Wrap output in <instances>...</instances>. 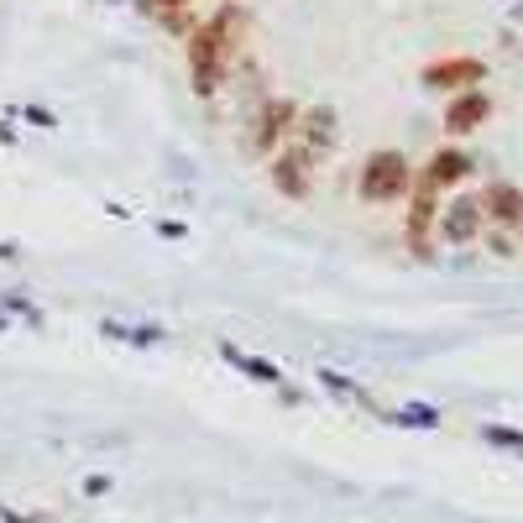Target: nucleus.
I'll return each instance as SVG.
<instances>
[{
	"label": "nucleus",
	"mask_w": 523,
	"mask_h": 523,
	"mask_svg": "<svg viewBox=\"0 0 523 523\" xmlns=\"http://www.w3.org/2000/svg\"><path fill=\"white\" fill-rule=\"evenodd\" d=\"M293 121H299V100L293 95H262L252 110H246L241 152L246 157H272L293 136Z\"/></svg>",
	"instance_id": "nucleus-1"
},
{
	"label": "nucleus",
	"mask_w": 523,
	"mask_h": 523,
	"mask_svg": "<svg viewBox=\"0 0 523 523\" xmlns=\"http://www.w3.org/2000/svg\"><path fill=\"white\" fill-rule=\"evenodd\" d=\"M408 189H414V168H408V157L398 147L367 152V163L356 173L361 204H398V199H408Z\"/></svg>",
	"instance_id": "nucleus-2"
},
{
	"label": "nucleus",
	"mask_w": 523,
	"mask_h": 523,
	"mask_svg": "<svg viewBox=\"0 0 523 523\" xmlns=\"http://www.w3.org/2000/svg\"><path fill=\"white\" fill-rule=\"evenodd\" d=\"M314 173H320V163H314L293 136L267 157V184L278 189V199H288V204H304L314 194Z\"/></svg>",
	"instance_id": "nucleus-3"
},
{
	"label": "nucleus",
	"mask_w": 523,
	"mask_h": 523,
	"mask_svg": "<svg viewBox=\"0 0 523 523\" xmlns=\"http://www.w3.org/2000/svg\"><path fill=\"white\" fill-rule=\"evenodd\" d=\"M293 142H299L314 163H325V157L340 147V116L335 105L314 100V105H299V121H293Z\"/></svg>",
	"instance_id": "nucleus-4"
},
{
	"label": "nucleus",
	"mask_w": 523,
	"mask_h": 523,
	"mask_svg": "<svg viewBox=\"0 0 523 523\" xmlns=\"http://www.w3.org/2000/svg\"><path fill=\"white\" fill-rule=\"evenodd\" d=\"M424 89H445V95H461V89H482L487 84V63L482 58H435V63H424V74H419Z\"/></svg>",
	"instance_id": "nucleus-5"
},
{
	"label": "nucleus",
	"mask_w": 523,
	"mask_h": 523,
	"mask_svg": "<svg viewBox=\"0 0 523 523\" xmlns=\"http://www.w3.org/2000/svg\"><path fill=\"white\" fill-rule=\"evenodd\" d=\"M435 231H440V241H445V246H471L476 236L487 231L482 199H476V194H461V199H450L445 210H440V220H435Z\"/></svg>",
	"instance_id": "nucleus-6"
},
{
	"label": "nucleus",
	"mask_w": 523,
	"mask_h": 523,
	"mask_svg": "<svg viewBox=\"0 0 523 523\" xmlns=\"http://www.w3.org/2000/svg\"><path fill=\"white\" fill-rule=\"evenodd\" d=\"M435 220H440V194L414 184V189H408V220H403L408 252H414V257H435V252H429V231H435Z\"/></svg>",
	"instance_id": "nucleus-7"
},
{
	"label": "nucleus",
	"mask_w": 523,
	"mask_h": 523,
	"mask_svg": "<svg viewBox=\"0 0 523 523\" xmlns=\"http://www.w3.org/2000/svg\"><path fill=\"white\" fill-rule=\"evenodd\" d=\"M471 152H461V147H440L435 157H429V163L414 173V184H424V189H456V184H466V178H471Z\"/></svg>",
	"instance_id": "nucleus-8"
},
{
	"label": "nucleus",
	"mask_w": 523,
	"mask_h": 523,
	"mask_svg": "<svg viewBox=\"0 0 523 523\" xmlns=\"http://www.w3.org/2000/svg\"><path fill=\"white\" fill-rule=\"evenodd\" d=\"M487 116H492L487 89H461V95H450V105H445V131L450 136H471L476 126H487Z\"/></svg>",
	"instance_id": "nucleus-9"
},
{
	"label": "nucleus",
	"mask_w": 523,
	"mask_h": 523,
	"mask_svg": "<svg viewBox=\"0 0 523 523\" xmlns=\"http://www.w3.org/2000/svg\"><path fill=\"white\" fill-rule=\"evenodd\" d=\"M476 199H482V215H487V220H497L503 231L523 225V194H518L513 184H487Z\"/></svg>",
	"instance_id": "nucleus-10"
},
{
	"label": "nucleus",
	"mask_w": 523,
	"mask_h": 523,
	"mask_svg": "<svg viewBox=\"0 0 523 523\" xmlns=\"http://www.w3.org/2000/svg\"><path fill=\"white\" fill-rule=\"evenodd\" d=\"M220 356L231 361V367H241L246 377H257V382H267V388H278L283 382V372L272 367V361H262V356H246V351H236V346H220Z\"/></svg>",
	"instance_id": "nucleus-11"
},
{
	"label": "nucleus",
	"mask_w": 523,
	"mask_h": 523,
	"mask_svg": "<svg viewBox=\"0 0 523 523\" xmlns=\"http://www.w3.org/2000/svg\"><path fill=\"white\" fill-rule=\"evenodd\" d=\"M100 335L126 340V346H157V340H168V330H157V325H121V320H105Z\"/></svg>",
	"instance_id": "nucleus-12"
},
{
	"label": "nucleus",
	"mask_w": 523,
	"mask_h": 523,
	"mask_svg": "<svg viewBox=\"0 0 523 523\" xmlns=\"http://www.w3.org/2000/svg\"><path fill=\"white\" fill-rule=\"evenodd\" d=\"M152 21H157V27H163L168 37H178V42H184V37H189V32L199 27V21H204V16H199L194 6H184V11H157Z\"/></svg>",
	"instance_id": "nucleus-13"
},
{
	"label": "nucleus",
	"mask_w": 523,
	"mask_h": 523,
	"mask_svg": "<svg viewBox=\"0 0 523 523\" xmlns=\"http://www.w3.org/2000/svg\"><path fill=\"white\" fill-rule=\"evenodd\" d=\"M0 309H16V314H21V320H27V325H42V309L27 299V293H0Z\"/></svg>",
	"instance_id": "nucleus-14"
},
{
	"label": "nucleus",
	"mask_w": 523,
	"mask_h": 523,
	"mask_svg": "<svg viewBox=\"0 0 523 523\" xmlns=\"http://www.w3.org/2000/svg\"><path fill=\"white\" fill-rule=\"evenodd\" d=\"M136 11H142L147 21L157 16V11H184V6H199V0H131Z\"/></svg>",
	"instance_id": "nucleus-15"
},
{
	"label": "nucleus",
	"mask_w": 523,
	"mask_h": 523,
	"mask_svg": "<svg viewBox=\"0 0 523 523\" xmlns=\"http://www.w3.org/2000/svg\"><path fill=\"white\" fill-rule=\"evenodd\" d=\"M21 116H27L32 126H42V131H53V126H58V116H53V110H42V105H27Z\"/></svg>",
	"instance_id": "nucleus-16"
},
{
	"label": "nucleus",
	"mask_w": 523,
	"mask_h": 523,
	"mask_svg": "<svg viewBox=\"0 0 523 523\" xmlns=\"http://www.w3.org/2000/svg\"><path fill=\"white\" fill-rule=\"evenodd\" d=\"M487 246H492L497 257H513V236L503 231V225H497V231H487Z\"/></svg>",
	"instance_id": "nucleus-17"
},
{
	"label": "nucleus",
	"mask_w": 523,
	"mask_h": 523,
	"mask_svg": "<svg viewBox=\"0 0 523 523\" xmlns=\"http://www.w3.org/2000/svg\"><path fill=\"white\" fill-rule=\"evenodd\" d=\"M157 236H168V241H184V236H189V225H184V220H157Z\"/></svg>",
	"instance_id": "nucleus-18"
},
{
	"label": "nucleus",
	"mask_w": 523,
	"mask_h": 523,
	"mask_svg": "<svg viewBox=\"0 0 523 523\" xmlns=\"http://www.w3.org/2000/svg\"><path fill=\"white\" fill-rule=\"evenodd\" d=\"M16 257H21L16 246H11V241H0V262H16Z\"/></svg>",
	"instance_id": "nucleus-19"
}]
</instances>
